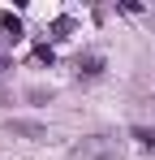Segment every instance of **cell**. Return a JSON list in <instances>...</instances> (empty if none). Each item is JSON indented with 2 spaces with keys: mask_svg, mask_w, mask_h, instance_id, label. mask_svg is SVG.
Returning a JSON list of instances; mask_svg holds the SVG:
<instances>
[{
  "mask_svg": "<svg viewBox=\"0 0 155 160\" xmlns=\"http://www.w3.org/2000/svg\"><path fill=\"white\" fill-rule=\"evenodd\" d=\"M69 160H121V147H116V138H108V134H91V138H82Z\"/></svg>",
  "mask_w": 155,
  "mask_h": 160,
  "instance_id": "1",
  "label": "cell"
},
{
  "mask_svg": "<svg viewBox=\"0 0 155 160\" xmlns=\"http://www.w3.org/2000/svg\"><path fill=\"white\" fill-rule=\"evenodd\" d=\"M73 65H78L82 78H95V74H103V52H82Z\"/></svg>",
  "mask_w": 155,
  "mask_h": 160,
  "instance_id": "2",
  "label": "cell"
},
{
  "mask_svg": "<svg viewBox=\"0 0 155 160\" xmlns=\"http://www.w3.org/2000/svg\"><path fill=\"white\" fill-rule=\"evenodd\" d=\"M0 30H4V39H22V18H13V13H0Z\"/></svg>",
  "mask_w": 155,
  "mask_h": 160,
  "instance_id": "3",
  "label": "cell"
},
{
  "mask_svg": "<svg viewBox=\"0 0 155 160\" xmlns=\"http://www.w3.org/2000/svg\"><path fill=\"white\" fill-rule=\"evenodd\" d=\"M134 143H138L142 152H155V130H147V126H134Z\"/></svg>",
  "mask_w": 155,
  "mask_h": 160,
  "instance_id": "4",
  "label": "cell"
},
{
  "mask_svg": "<svg viewBox=\"0 0 155 160\" xmlns=\"http://www.w3.org/2000/svg\"><path fill=\"white\" fill-rule=\"evenodd\" d=\"M69 30H73L69 18H56V22H52V39H69Z\"/></svg>",
  "mask_w": 155,
  "mask_h": 160,
  "instance_id": "5",
  "label": "cell"
},
{
  "mask_svg": "<svg viewBox=\"0 0 155 160\" xmlns=\"http://www.w3.org/2000/svg\"><path fill=\"white\" fill-rule=\"evenodd\" d=\"M17 134H30V138H43V126H30V121H13Z\"/></svg>",
  "mask_w": 155,
  "mask_h": 160,
  "instance_id": "6",
  "label": "cell"
},
{
  "mask_svg": "<svg viewBox=\"0 0 155 160\" xmlns=\"http://www.w3.org/2000/svg\"><path fill=\"white\" fill-rule=\"evenodd\" d=\"M35 61H43V65H52V48H48V43H39V48H35Z\"/></svg>",
  "mask_w": 155,
  "mask_h": 160,
  "instance_id": "7",
  "label": "cell"
}]
</instances>
